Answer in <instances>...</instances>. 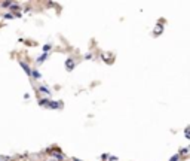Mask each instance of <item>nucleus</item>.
Here are the masks:
<instances>
[{"instance_id": "f257e3e1", "label": "nucleus", "mask_w": 190, "mask_h": 161, "mask_svg": "<svg viewBox=\"0 0 190 161\" xmlns=\"http://www.w3.org/2000/svg\"><path fill=\"white\" fill-rule=\"evenodd\" d=\"M66 67H67V69H69V70H71V69H73V67H74V61H73V60H71V58H69V60H67V61H66Z\"/></svg>"}, {"instance_id": "f03ea898", "label": "nucleus", "mask_w": 190, "mask_h": 161, "mask_svg": "<svg viewBox=\"0 0 190 161\" xmlns=\"http://www.w3.org/2000/svg\"><path fill=\"white\" fill-rule=\"evenodd\" d=\"M21 66H22V69L25 70V73H27V75H30V73H31V70H30V69L27 67V64H24V63H21Z\"/></svg>"}, {"instance_id": "7ed1b4c3", "label": "nucleus", "mask_w": 190, "mask_h": 161, "mask_svg": "<svg viewBox=\"0 0 190 161\" xmlns=\"http://www.w3.org/2000/svg\"><path fill=\"white\" fill-rule=\"evenodd\" d=\"M45 58H46V54H43V55L37 60V63H43V61H45Z\"/></svg>"}, {"instance_id": "20e7f679", "label": "nucleus", "mask_w": 190, "mask_h": 161, "mask_svg": "<svg viewBox=\"0 0 190 161\" xmlns=\"http://www.w3.org/2000/svg\"><path fill=\"white\" fill-rule=\"evenodd\" d=\"M2 5H3V8H9V6H11L12 3H11V2H3Z\"/></svg>"}, {"instance_id": "39448f33", "label": "nucleus", "mask_w": 190, "mask_h": 161, "mask_svg": "<svg viewBox=\"0 0 190 161\" xmlns=\"http://www.w3.org/2000/svg\"><path fill=\"white\" fill-rule=\"evenodd\" d=\"M43 49H45V51H49V49H51V45H45Z\"/></svg>"}, {"instance_id": "423d86ee", "label": "nucleus", "mask_w": 190, "mask_h": 161, "mask_svg": "<svg viewBox=\"0 0 190 161\" xmlns=\"http://www.w3.org/2000/svg\"><path fill=\"white\" fill-rule=\"evenodd\" d=\"M178 160V155H175V157H172V158H171V161H177Z\"/></svg>"}]
</instances>
